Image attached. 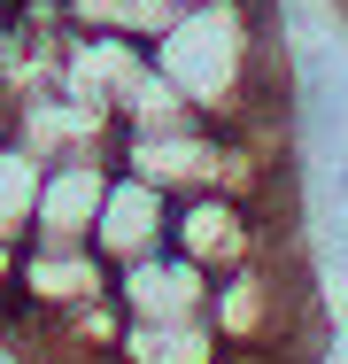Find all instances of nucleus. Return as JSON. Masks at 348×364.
<instances>
[{
  "mask_svg": "<svg viewBox=\"0 0 348 364\" xmlns=\"http://www.w3.org/2000/svg\"><path fill=\"white\" fill-rule=\"evenodd\" d=\"M109 178H116V155H101V147H85V155H55V163H47V178H39L31 240H55V248L93 240V218H101Z\"/></svg>",
  "mask_w": 348,
  "mask_h": 364,
  "instance_id": "nucleus-2",
  "label": "nucleus"
},
{
  "mask_svg": "<svg viewBox=\"0 0 348 364\" xmlns=\"http://www.w3.org/2000/svg\"><path fill=\"white\" fill-rule=\"evenodd\" d=\"M8 8H16V0H0V16H8Z\"/></svg>",
  "mask_w": 348,
  "mask_h": 364,
  "instance_id": "nucleus-7",
  "label": "nucleus"
},
{
  "mask_svg": "<svg viewBox=\"0 0 348 364\" xmlns=\"http://www.w3.org/2000/svg\"><path fill=\"white\" fill-rule=\"evenodd\" d=\"M0 140H8V109H0Z\"/></svg>",
  "mask_w": 348,
  "mask_h": 364,
  "instance_id": "nucleus-6",
  "label": "nucleus"
},
{
  "mask_svg": "<svg viewBox=\"0 0 348 364\" xmlns=\"http://www.w3.org/2000/svg\"><path fill=\"white\" fill-rule=\"evenodd\" d=\"M209 279L186 248H155V256H132L116 264V302L124 318H209Z\"/></svg>",
  "mask_w": 348,
  "mask_h": 364,
  "instance_id": "nucleus-4",
  "label": "nucleus"
},
{
  "mask_svg": "<svg viewBox=\"0 0 348 364\" xmlns=\"http://www.w3.org/2000/svg\"><path fill=\"white\" fill-rule=\"evenodd\" d=\"M93 294H116V264L93 240H77V248L23 240V256H16V310L8 318H55V310H77Z\"/></svg>",
  "mask_w": 348,
  "mask_h": 364,
  "instance_id": "nucleus-1",
  "label": "nucleus"
},
{
  "mask_svg": "<svg viewBox=\"0 0 348 364\" xmlns=\"http://www.w3.org/2000/svg\"><path fill=\"white\" fill-rule=\"evenodd\" d=\"M39 178H47V155H31V147L16 140H0V240H31V210H39Z\"/></svg>",
  "mask_w": 348,
  "mask_h": 364,
  "instance_id": "nucleus-5",
  "label": "nucleus"
},
{
  "mask_svg": "<svg viewBox=\"0 0 348 364\" xmlns=\"http://www.w3.org/2000/svg\"><path fill=\"white\" fill-rule=\"evenodd\" d=\"M170 218H178V202H170L155 178L116 171V178H109V194H101V218H93V248H101L109 264L155 256V248H170Z\"/></svg>",
  "mask_w": 348,
  "mask_h": 364,
  "instance_id": "nucleus-3",
  "label": "nucleus"
}]
</instances>
